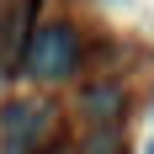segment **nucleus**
Here are the masks:
<instances>
[{
	"mask_svg": "<svg viewBox=\"0 0 154 154\" xmlns=\"http://www.w3.org/2000/svg\"><path fill=\"white\" fill-rule=\"evenodd\" d=\"M21 59H27V69L37 80H69L75 64H80V37H75L69 21H48V27H37L27 37Z\"/></svg>",
	"mask_w": 154,
	"mask_h": 154,
	"instance_id": "f257e3e1",
	"label": "nucleus"
},
{
	"mask_svg": "<svg viewBox=\"0 0 154 154\" xmlns=\"http://www.w3.org/2000/svg\"><path fill=\"white\" fill-rule=\"evenodd\" d=\"M48 133V106L43 101H27V96H16L0 106V154H37Z\"/></svg>",
	"mask_w": 154,
	"mask_h": 154,
	"instance_id": "f03ea898",
	"label": "nucleus"
},
{
	"mask_svg": "<svg viewBox=\"0 0 154 154\" xmlns=\"http://www.w3.org/2000/svg\"><path fill=\"white\" fill-rule=\"evenodd\" d=\"M80 112L91 117V122H117L122 117V85H112V80H96L80 91Z\"/></svg>",
	"mask_w": 154,
	"mask_h": 154,
	"instance_id": "7ed1b4c3",
	"label": "nucleus"
},
{
	"mask_svg": "<svg viewBox=\"0 0 154 154\" xmlns=\"http://www.w3.org/2000/svg\"><path fill=\"white\" fill-rule=\"evenodd\" d=\"M122 149V138H117V122H96V133L85 138V149L80 154H117Z\"/></svg>",
	"mask_w": 154,
	"mask_h": 154,
	"instance_id": "20e7f679",
	"label": "nucleus"
},
{
	"mask_svg": "<svg viewBox=\"0 0 154 154\" xmlns=\"http://www.w3.org/2000/svg\"><path fill=\"white\" fill-rule=\"evenodd\" d=\"M143 154H154V138H149V143H143Z\"/></svg>",
	"mask_w": 154,
	"mask_h": 154,
	"instance_id": "39448f33",
	"label": "nucleus"
}]
</instances>
